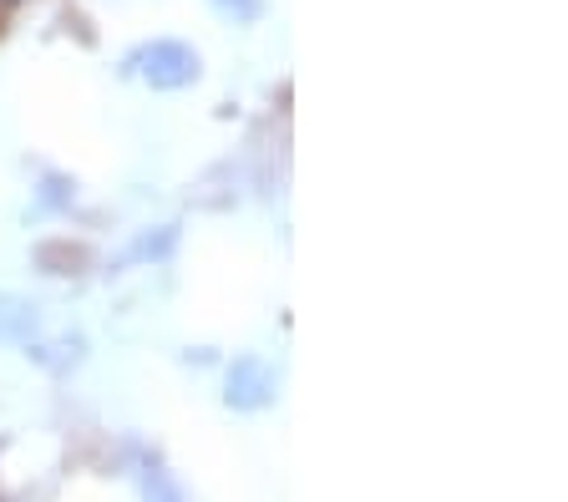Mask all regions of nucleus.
I'll use <instances>...</instances> for the list:
<instances>
[{"mask_svg": "<svg viewBox=\"0 0 568 502\" xmlns=\"http://www.w3.org/2000/svg\"><path fill=\"white\" fill-rule=\"evenodd\" d=\"M280 401V376H274V366L264 356H254V350H244V356L229 360L224 371V407L229 411H264Z\"/></svg>", "mask_w": 568, "mask_h": 502, "instance_id": "nucleus-2", "label": "nucleus"}, {"mask_svg": "<svg viewBox=\"0 0 568 502\" xmlns=\"http://www.w3.org/2000/svg\"><path fill=\"white\" fill-rule=\"evenodd\" d=\"M138 492H142V502H193L189 498V488L178 482V472L163 462L158 452H138Z\"/></svg>", "mask_w": 568, "mask_h": 502, "instance_id": "nucleus-4", "label": "nucleus"}, {"mask_svg": "<svg viewBox=\"0 0 568 502\" xmlns=\"http://www.w3.org/2000/svg\"><path fill=\"white\" fill-rule=\"evenodd\" d=\"M128 76H142L153 92H183L203 76V61L189 41H153L128 57Z\"/></svg>", "mask_w": 568, "mask_h": 502, "instance_id": "nucleus-1", "label": "nucleus"}, {"mask_svg": "<svg viewBox=\"0 0 568 502\" xmlns=\"http://www.w3.org/2000/svg\"><path fill=\"white\" fill-rule=\"evenodd\" d=\"M36 325H41V305L0 289V346H31Z\"/></svg>", "mask_w": 568, "mask_h": 502, "instance_id": "nucleus-5", "label": "nucleus"}, {"mask_svg": "<svg viewBox=\"0 0 568 502\" xmlns=\"http://www.w3.org/2000/svg\"><path fill=\"white\" fill-rule=\"evenodd\" d=\"M87 254L82 249H71V244H41L36 249V264L47 269V275H71V264H82Z\"/></svg>", "mask_w": 568, "mask_h": 502, "instance_id": "nucleus-6", "label": "nucleus"}, {"mask_svg": "<svg viewBox=\"0 0 568 502\" xmlns=\"http://www.w3.org/2000/svg\"><path fill=\"white\" fill-rule=\"evenodd\" d=\"M213 11H224L229 21H260V0H213Z\"/></svg>", "mask_w": 568, "mask_h": 502, "instance_id": "nucleus-8", "label": "nucleus"}, {"mask_svg": "<svg viewBox=\"0 0 568 502\" xmlns=\"http://www.w3.org/2000/svg\"><path fill=\"white\" fill-rule=\"evenodd\" d=\"M178 239H183V228L178 224H158V228H142L138 239L128 244V249L112 259V275H122V269H142V264H168L178 249Z\"/></svg>", "mask_w": 568, "mask_h": 502, "instance_id": "nucleus-3", "label": "nucleus"}, {"mask_svg": "<svg viewBox=\"0 0 568 502\" xmlns=\"http://www.w3.org/2000/svg\"><path fill=\"white\" fill-rule=\"evenodd\" d=\"M67 204H71V183L51 173V178H47V193H41V204H36V208L47 214V208H67Z\"/></svg>", "mask_w": 568, "mask_h": 502, "instance_id": "nucleus-7", "label": "nucleus"}]
</instances>
